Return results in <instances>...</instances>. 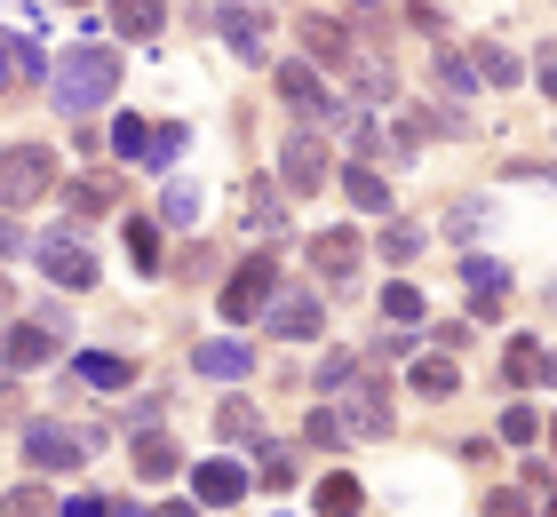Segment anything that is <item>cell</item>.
<instances>
[{
    "label": "cell",
    "mask_w": 557,
    "mask_h": 517,
    "mask_svg": "<svg viewBox=\"0 0 557 517\" xmlns=\"http://www.w3.org/2000/svg\"><path fill=\"white\" fill-rule=\"evenodd\" d=\"M191 374H208V382H256V343H239V334H215V343L191 350Z\"/></svg>",
    "instance_id": "5bb4252c"
},
{
    "label": "cell",
    "mask_w": 557,
    "mask_h": 517,
    "mask_svg": "<svg viewBox=\"0 0 557 517\" xmlns=\"http://www.w3.org/2000/svg\"><path fill=\"white\" fill-rule=\"evenodd\" d=\"M160 223L191 231V223H199V184H184V175H168V192H160Z\"/></svg>",
    "instance_id": "1f68e13d"
},
{
    "label": "cell",
    "mask_w": 557,
    "mask_h": 517,
    "mask_svg": "<svg viewBox=\"0 0 557 517\" xmlns=\"http://www.w3.org/2000/svg\"><path fill=\"white\" fill-rule=\"evenodd\" d=\"M470 343V319H438V350H462Z\"/></svg>",
    "instance_id": "c3c4849f"
},
{
    "label": "cell",
    "mask_w": 557,
    "mask_h": 517,
    "mask_svg": "<svg viewBox=\"0 0 557 517\" xmlns=\"http://www.w3.org/2000/svg\"><path fill=\"white\" fill-rule=\"evenodd\" d=\"M398 136H407V144H422V136H470V120L454 112V103H414V112L398 120Z\"/></svg>",
    "instance_id": "603a6c76"
},
{
    "label": "cell",
    "mask_w": 557,
    "mask_h": 517,
    "mask_svg": "<svg viewBox=\"0 0 557 517\" xmlns=\"http://www.w3.org/2000/svg\"><path fill=\"white\" fill-rule=\"evenodd\" d=\"M326 184H335V168H326V144H319V127H287V144H278V192H295V199H319Z\"/></svg>",
    "instance_id": "ba28073f"
},
{
    "label": "cell",
    "mask_w": 557,
    "mask_h": 517,
    "mask_svg": "<svg viewBox=\"0 0 557 517\" xmlns=\"http://www.w3.org/2000/svg\"><path fill=\"white\" fill-rule=\"evenodd\" d=\"M144 144H151V120L112 112V151H120V160H144Z\"/></svg>",
    "instance_id": "f35d334b"
},
{
    "label": "cell",
    "mask_w": 557,
    "mask_h": 517,
    "mask_svg": "<svg viewBox=\"0 0 557 517\" xmlns=\"http://www.w3.org/2000/svg\"><path fill=\"white\" fill-rule=\"evenodd\" d=\"M343 72H350V88H359V103H391V96H398V72H391L383 57H350Z\"/></svg>",
    "instance_id": "d4e9b609"
},
{
    "label": "cell",
    "mask_w": 557,
    "mask_h": 517,
    "mask_svg": "<svg viewBox=\"0 0 557 517\" xmlns=\"http://www.w3.org/2000/svg\"><path fill=\"white\" fill-rule=\"evenodd\" d=\"M335 398H343L335 414H343V430H350V438H391V430H398V406H391V391H383V382H374L367 367L350 374Z\"/></svg>",
    "instance_id": "9c48e42d"
},
{
    "label": "cell",
    "mask_w": 557,
    "mask_h": 517,
    "mask_svg": "<svg viewBox=\"0 0 557 517\" xmlns=\"http://www.w3.org/2000/svg\"><path fill=\"white\" fill-rule=\"evenodd\" d=\"M96 446H112L104 430H72V422H24V470H40V478H64V470H81V461Z\"/></svg>",
    "instance_id": "3957f363"
},
{
    "label": "cell",
    "mask_w": 557,
    "mask_h": 517,
    "mask_svg": "<svg viewBox=\"0 0 557 517\" xmlns=\"http://www.w3.org/2000/svg\"><path fill=\"white\" fill-rule=\"evenodd\" d=\"M247 485H256V478H247V461L215 454V461H199V470H191V502H199V509H239Z\"/></svg>",
    "instance_id": "4fadbf2b"
},
{
    "label": "cell",
    "mask_w": 557,
    "mask_h": 517,
    "mask_svg": "<svg viewBox=\"0 0 557 517\" xmlns=\"http://www.w3.org/2000/svg\"><path fill=\"white\" fill-rule=\"evenodd\" d=\"M542 446H549V454H557V414H549V422H542Z\"/></svg>",
    "instance_id": "f5cc1de1"
},
{
    "label": "cell",
    "mask_w": 557,
    "mask_h": 517,
    "mask_svg": "<svg viewBox=\"0 0 557 517\" xmlns=\"http://www.w3.org/2000/svg\"><path fill=\"white\" fill-rule=\"evenodd\" d=\"M104 517H151V509H144V502H112Z\"/></svg>",
    "instance_id": "816d5d0a"
},
{
    "label": "cell",
    "mask_w": 557,
    "mask_h": 517,
    "mask_svg": "<svg viewBox=\"0 0 557 517\" xmlns=\"http://www.w3.org/2000/svg\"><path fill=\"white\" fill-rule=\"evenodd\" d=\"M33 263H40V279H57L64 295H88L96 279H104V271H96V255H88V239H81L72 223L40 231V239H33Z\"/></svg>",
    "instance_id": "5b68a950"
},
{
    "label": "cell",
    "mask_w": 557,
    "mask_h": 517,
    "mask_svg": "<svg viewBox=\"0 0 557 517\" xmlns=\"http://www.w3.org/2000/svg\"><path fill=\"white\" fill-rule=\"evenodd\" d=\"M215 33H223V48H232L239 64H271V24H263L256 0H223V9H215Z\"/></svg>",
    "instance_id": "7c38bea8"
},
{
    "label": "cell",
    "mask_w": 557,
    "mask_h": 517,
    "mask_svg": "<svg viewBox=\"0 0 557 517\" xmlns=\"http://www.w3.org/2000/svg\"><path fill=\"white\" fill-rule=\"evenodd\" d=\"M486 223H494V207H486V199H462V207L446 216V231H454V239H478Z\"/></svg>",
    "instance_id": "ab89813d"
},
{
    "label": "cell",
    "mask_w": 557,
    "mask_h": 517,
    "mask_svg": "<svg viewBox=\"0 0 557 517\" xmlns=\"http://www.w3.org/2000/svg\"><path fill=\"white\" fill-rule=\"evenodd\" d=\"M478 517H534V502H525L518 485H494V494H486V509H478Z\"/></svg>",
    "instance_id": "7bdbcfd3"
},
{
    "label": "cell",
    "mask_w": 557,
    "mask_h": 517,
    "mask_svg": "<svg viewBox=\"0 0 557 517\" xmlns=\"http://www.w3.org/2000/svg\"><path fill=\"white\" fill-rule=\"evenodd\" d=\"M534 517H557V494H549V502H542V509H534Z\"/></svg>",
    "instance_id": "11a10c76"
},
{
    "label": "cell",
    "mask_w": 557,
    "mask_h": 517,
    "mask_svg": "<svg viewBox=\"0 0 557 517\" xmlns=\"http://www.w3.org/2000/svg\"><path fill=\"white\" fill-rule=\"evenodd\" d=\"M215 438H223V446H263V414H256V398H223L215 406Z\"/></svg>",
    "instance_id": "44dd1931"
},
{
    "label": "cell",
    "mask_w": 557,
    "mask_h": 517,
    "mask_svg": "<svg viewBox=\"0 0 557 517\" xmlns=\"http://www.w3.org/2000/svg\"><path fill=\"white\" fill-rule=\"evenodd\" d=\"M302 446H319V454H343V446H350L343 414H335V406H311V414H302Z\"/></svg>",
    "instance_id": "f546056e"
},
{
    "label": "cell",
    "mask_w": 557,
    "mask_h": 517,
    "mask_svg": "<svg viewBox=\"0 0 557 517\" xmlns=\"http://www.w3.org/2000/svg\"><path fill=\"white\" fill-rule=\"evenodd\" d=\"M278 103H287L302 127H350V103L326 96V81L311 64H278Z\"/></svg>",
    "instance_id": "52a82bcc"
},
{
    "label": "cell",
    "mask_w": 557,
    "mask_h": 517,
    "mask_svg": "<svg viewBox=\"0 0 557 517\" xmlns=\"http://www.w3.org/2000/svg\"><path fill=\"white\" fill-rule=\"evenodd\" d=\"M72 343V310L64 303H40L33 319H16V327H0V358H9V374H33V367H48Z\"/></svg>",
    "instance_id": "7a4b0ae2"
},
{
    "label": "cell",
    "mask_w": 557,
    "mask_h": 517,
    "mask_svg": "<svg viewBox=\"0 0 557 517\" xmlns=\"http://www.w3.org/2000/svg\"><path fill=\"white\" fill-rule=\"evenodd\" d=\"M278 279H287V271H278V255H247V263H239L232 279H223V295H215V310H223V319H232V327H247V319H263V303L278 295Z\"/></svg>",
    "instance_id": "8992f818"
},
{
    "label": "cell",
    "mask_w": 557,
    "mask_h": 517,
    "mask_svg": "<svg viewBox=\"0 0 557 517\" xmlns=\"http://www.w3.org/2000/svg\"><path fill=\"white\" fill-rule=\"evenodd\" d=\"M112 502L104 494H72V502H57V517H104Z\"/></svg>",
    "instance_id": "bcb514c9"
},
{
    "label": "cell",
    "mask_w": 557,
    "mask_h": 517,
    "mask_svg": "<svg viewBox=\"0 0 557 517\" xmlns=\"http://www.w3.org/2000/svg\"><path fill=\"white\" fill-rule=\"evenodd\" d=\"M24 81V72H16V33H0V96H9Z\"/></svg>",
    "instance_id": "f6af8a7d"
},
{
    "label": "cell",
    "mask_w": 557,
    "mask_h": 517,
    "mask_svg": "<svg viewBox=\"0 0 557 517\" xmlns=\"http://www.w3.org/2000/svg\"><path fill=\"white\" fill-rule=\"evenodd\" d=\"M542 334H510V343H502V382H510V391H534L542 382Z\"/></svg>",
    "instance_id": "ffe728a7"
},
{
    "label": "cell",
    "mask_w": 557,
    "mask_h": 517,
    "mask_svg": "<svg viewBox=\"0 0 557 517\" xmlns=\"http://www.w3.org/2000/svg\"><path fill=\"white\" fill-rule=\"evenodd\" d=\"M24 255H33V231L16 216H0V263H24Z\"/></svg>",
    "instance_id": "ee69618b"
},
{
    "label": "cell",
    "mask_w": 557,
    "mask_h": 517,
    "mask_svg": "<svg viewBox=\"0 0 557 517\" xmlns=\"http://www.w3.org/2000/svg\"><path fill=\"white\" fill-rule=\"evenodd\" d=\"M343 199L359 207V216H374V223H383V216H398V199H391V184H383V175H374V168H359V160L343 168Z\"/></svg>",
    "instance_id": "ac0fdd59"
},
{
    "label": "cell",
    "mask_w": 557,
    "mask_h": 517,
    "mask_svg": "<svg viewBox=\"0 0 557 517\" xmlns=\"http://www.w3.org/2000/svg\"><path fill=\"white\" fill-rule=\"evenodd\" d=\"M175 470H184V446H175L168 430H136V478L144 485H168Z\"/></svg>",
    "instance_id": "e0dca14e"
},
{
    "label": "cell",
    "mask_w": 557,
    "mask_h": 517,
    "mask_svg": "<svg viewBox=\"0 0 557 517\" xmlns=\"http://www.w3.org/2000/svg\"><path fill=\"white\" fill-rule=\"evenodd\" d=\"M430 81H438V88H446L454 103H462V96L478 88V64H470V57H454V48H446V57H438V64H430Z\"/></svg>",
    "instance_id": "8d00e7d4"
},
{
    "label": "cell",
    "mask_w": 557,
    "mask_h": 517,
    "mask_svg": "<svg viewBox=\"0 0 557 517\" xmlns=\"http://www.w3.org/2000/svg\"><path fill=\"white\" fill-rule=\"evenodd\" d=\"M72 382L96 391V398H120V391L136 382V358H128V350H81V358H72Z\"/></svg>",
    "instance_id": "9a60e30c"
},
{
    "label": "cell",
    "mask_w": 557,
    "mask_h": 517,
    "mask_svg": "<svg viewBox=\"0 0 557 517\" xmlns=\"http://www.w3.org/2000/svg\"><path fill=\"white\" fill-rule=\"evenodd\" d=\"M462 287L478 303H494L502 287H510V263H502V255H462Z\"/></svg>",
    "instance_id": "83f0119b"
},
{
    "label": "cell",
    "mask_w": 557,
    "mask_h": 517,
    "mask_svg": "<svg viewBox=\"0 0 557 517\" xmlns=\"http://www.w3.org/2000/svg\"><path fill=\"white\" fill-rule=\"evenodd\" d=\"M247 223H256V231H278V223H287V199H278V184H247Z\"/></svg>",
    "instance_id": "74e56055"
},
{
    "label": "cell",
    "mask_w": 557,
    "mask_h": 517,
    "mask_svg": "<svg viewBox=\"0 0 557 517\" xmlns=\"http://www.w3.org/2000/svg\"><path fill=\"white\" fill-rule=\"evenodd\" d=\"M151 517H199V502H168V509H151Z\"/></svg>",
    "instance_id": "f907efd6"
},
{
    "label": "cell",
    "mask_w": 557,
    "mask_h": 517,
    "mask_svg": "<svg viewBox=\"0 0 557 517\" xmlns=\"http://www.w3.org/2000/svg\"><path fill=\"white\" fill-rule=\"evenodd\" d=\"M9 517H57V502H48V485H16L9 502H0Z\"/></svg>",
    "instance_id": "60d3db41"
},
{
    "label": "cell",
    "mask_w": 557,
    "mask_h": 517,
    "mask_svg": "<svg viewBox=\"0 0 557 517\" xmlns=\"http://www.w3.org/2000/svg\"><path fill=\"white\" fill-rule=\"evenodd\" d=\"M359 255H367V239H359V223H326L319 239H311V271L326 279V287H359Z\"/></svg>",
    "instance_id": "8fae6325"
},
{
    "label": "cell",
    "mask_w": 557,
    "mask_h": 517,
    "mask_svg": "<svg viewBox=\"0 0 557 517\" xmlns=\"http://www.w3.org/2000/svg\"><path fill=\"white\" fill-rule=\"evenodd\" d=\"M263 485H295V454L278 438H263Z\"/></svg>",
    "instance_id": "b9f144b4"
},
{
    "label": "cell",
    "mask_w": 557,
    "mask_h": 517,
    "mask_svg": "<svg viewBox=\"0 0 557 517\" xmlns=\"http://www.w3.org/2000/svg\"><path fill=\"white\" fill-rule=\"evenodd\" d=\"M311 509H319V517H359V509H367V485L350 478V470H326V478L311 485Z\"/></svg>",
    "instance_id": "d6986e66"
},
{
    "label": "cell",
    "mask_w": 557,
    "mask_h": 517,
    "mask_svg": "<svg viewBox=\"0 0 557 517\" xmlns=\"http://www.w3.org/2000/svg\"><path fill=\"white\" fill-rule=\"evenodd\" d=\"M383 319L391 327H422L430 319V295L414 287V279H391V287H383Z\"/></svg>",
    "instance_id": "484cf974"
},
{
    "label": "cell",
    "mask_w": 557,
    "mask_h": 517,
    "mask_svg": "<svg viewBox=\"0 0 557 517\" xmlns=\"http://www.w3.org/2000/svg\"><path fill=\"white\" fill-rule=\"evenodd\" d=\"M407 391H414L422 406H446L454 391H462V367H454L446 350H438V358H414V367H407Z\"/></svg>",
    "instance_id": "2e32d148"
},
{
    "label": "cell",
    "mask_w": 557,
    "mask_h": 517,
    "mask_svg": "<svg viewBox=\"0 0 557 517\" xmlns=\"http://www.w3.org/2000/svg\"><path fill=\"white\" fill-rule=\"evenodd\" d=\"M350 9H367V0H350Z\"/></svg>",
    "instance_id": "9f6ffc18"
},
{
    "label": "cell",
    "mask_w": 557,
    "mask_h": 517,
    "mask_svg": "<svg viewBox=\"0 0 557 517\" xmlns=\"http://www.w3.org/2000/svg\"><path fill=\"white\" fill-rule=\"evenodd\" d=\"M470 64H478V81H486V88H518V81H525V72H518V57H510L502 40H486Z\"/></svg>",
    "instance_id": "d6a6232c"
},
{
    "label": "cell",
    "mask_w": 557,
    "mask_h": 517,
    "mask_svg": "<svg viewBox=\"0 0 557 517\" xmlns=\"http://www.w3.org/2000/svg\"><path fill=\"white\" fill-rule=\"evenodd\" d=\"M542 382H557V350H549V358H542Z\"/></svg>",
    "instance_id": "db71d44e"
},
{
    "label": "cell",
    "mask_w": 557,
    "mask_h": 517,
    "mask_svg": "<svg viewBox=\"0 0 557 517\" xmlns=\"http://www.w3.org/2000/svg\"><path fill=\"white\" fill-rule=\"evenodd\" d=\"M57 192V151L48 144H0V216Z\"/></svg>",
    "instance_id": "277c9868"
},
{
    "label": "cell",
    "mask_w": 557,
    "mask_h": 517,
    "mask_svg": "<svg viewBox=\"0 0 557 517\" xmlns=\"http://www.w3.org/2000/svg\"><path fill=\"white\" fill-rule=\"evenodd\" d=\"M263 327L278 334V343H319L326 334V303L311 287H287V279H278V295L263 303Z\"/></svg>",
    "instance_id": "30bf717a"
},
{
    "label": "cell",
    "mask_w": 557,
    "mask_h": 517,
    "mask_svg": "<svg viewBox=\"0 0 557 517\" xmlns=\"http://www.w3.org/2000/svg\"><path fill=\"white\" fill-rule=\"evenodd\" d=\"M295 40L311 48L319 64H350V33H343L335 16H295Z\"/></svg>",
    "instance_id": "7402d4cb"
},
{
    "label": "cell",
    "mask_w": 557,
    "mask_h": 517,
    "mask_svg": "<svg viewBox=\"0 0 557 517\" xmlns=\"http://www.w3.org/2000/svg\"><path fill=\"white\" fill-rule=\"evenodd\" d=\"M128 255H136L144 279H160V223L151 216H128Z\"/></svg>",
    "instance_id": "836d02e7"
},
{
    "label": "cell",
    "mask_w": 557,
    "mask_h": 517,
    "mask_svg": "<svg viewBox=\"0 0 557 517\" xmlns=\"http://www.w3.org/2000/svg\"><path fill=\"white\" fill-rule=\"evenodd\" d=\"M184 144H191V127H175V120H151V144H144V168H175L184 160Z\"/></svg>",
    "instance_id": "4dcf8cb0"
},
{
    "label": "cell",
    "mask_w": 557,
    "mask_h": 517,
    "mask_svg": "<svg viewBox=\"0 0 557 517\" xmlns=\"http://www.w3.org/2000/svg\"><path fill=\"white\" fill-rule=\"evenodd\" d=\"M64 207H72V216H112V207H120V184H112V175H72V184H64Z\"/></svg>",
    "instance_id": "cb8c5ba5"
},
{
    "label": "cell",
    "mask_w": 557,
    "mask_h": 517,
    "mask_svg": "<svg viewBox=\"0 0 557 517\" xmlns=\"http://www.w3.org/2000/svg\"><path fill=\"white\" fill-rule=\"evenodd\" d=\"M112 24H120L128 40H160L168 9H160V0H112Z\"/></svg>",
    "instance_id": "4316f807"
},
{
    "label": "cell",
    "mask_w": 557,
    "mask_h": 517,
    "mask_svg": "<svg viewBox=\"0 0 557 517\" xmlns=\"http://www.w3.org/2000/svg\"><path fill=\"white\" fill-rule=\"evenodd\" d=\"M374 247H383V263H398V271H407L414 255H422V223H407V216H383V239H374Z\"/></svg>",
    "instance_id": "f1b7e54d"
},
{
    "label": "cell",
    "mask_w": 557,
    "mask_h": 517,
    "mask_svg": "<svg viewBox=\"0 0 557 517\" xmlns=\"http://www.w3.org/2000/svg\"><path fill=\"white\" fill-rule=\"evenodd\" d=\"M359 367H367L359 350H326V358H319V374H311V391H319V398H335V391H343V382L359 374Z\"/></svg>",
    "instance_id": "d590c367"
},
{
    "label": "cell",
    "mask_w": 557,
    "mask_h": 517,
    "mask_svg": "<svg viewBox=\"0 0 557 517\" xmlns=\"http://www.w3.org/2000/svg\"><path fill=\"white\" fill-rule=\"evenodd\" d=\"M534 64H542V72H534V81H542V96L557 103V48H542V57H534Z\"/></svg>",
    "instance_id": "681fc988"
},
{
    "label": "cell",
    "mask_w": 557,
    "mask_h": 517,
    "mask_svg": "<svg viewBox=\"0 0 557 517\" xmlns=\"http://www.w3.org/2000/svg\"><path fill=\"white\" fill-rule=\"evenodd\" d=\"M407 24H414V33H446V16L430 9V0H414V9H407Z\"/></svg>",
    "instance_id": "7dc6e473"
},
{
    "label": "cell",
    "mask_w": 557,
    "mask_h": 517,
    "mask_svg": "<svg viewBox=\"0 0 557 517\" xmlns=\"http://www.w3.org/2000/svg\"><path fill=\"white\" fill-rule=\"evenodd\" d=\"M494 438H502V446H534V438H542V414L534 406H502V422H494Z\"/></svg>",
    "instance_id": "e575fe53"
},
{
    "label": "cell",
    "mask_w": 557,
    "mask_h": 517,
    "mask_svg": "<svg viewBox=\"0 0 557 517\" xmlns=\"http://www.w3.org/2000/svg\"><path fill=\"white\" fill-rule=\"evenodd\" d=\"M120 96V57L104 40H81L72 57L48 64V103H57L64 120H88V112H104V103Z\"/></svg>",
    "instance_id": "6da1fadb"
}]
</instances>
